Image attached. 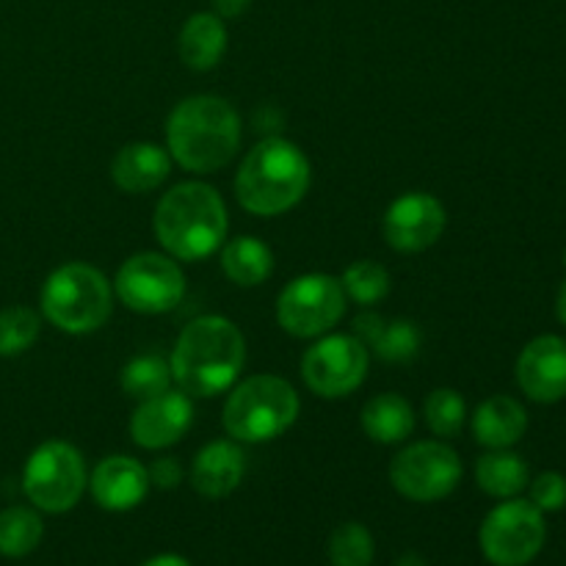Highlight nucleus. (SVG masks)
I'll list each match as a JSON object with an SVG mask.
<instances>
[{"label": "nucleus", "instance_id": "obj_1", "mask_svg": "<svg viewBox=\"0 0 566 566\" xmlns=\"http://www.w3.org/2000/svg\"><path fill=\"white\" fill-rule=\"evenodd\" d=\"M247 363V340L224 315L193 318L171 352V381L191 398H213L230 390Z\"/></svg>", "mask_w": 566, "mask_h": 566}, {"label": "nucleus", "instance_id": "obj_2", "mask_svg": "<svg viewBox=\"0 0 566 566\" xmlns=\"http://www.w3.org/2000/svg\"><path fill=\"white\" fill-rule=\"evenodd\" d=\"M241 147V116L216 94H193L166 119V149L171 160L193 175H213Z\"/></svg>", "mask_w": 566, "mask_h": 566}, {"label": "nucleus", "instance_id": "obj_3", "mask_svg": "<svg viewBox=\"0 0 566 566\" xmlns=\"http://www.w3.org/2000/svg\"><path fill=\"white\" fill-rule=\"evenodd\" d=\"M153 230L166 254L186 263H199L224 247L230 216L221 193L199 180L177 182L160 197Z\"/></svg>", "mask_w": 566, "mask_h": 566}, {"label": "nucleus", "instance_id": "obj_4", "mask_svg": "<svg viewBox=\"0 0 566 566\" xmlns=\"http://www.w3.org/2000/svg\"><path fill=\"white\" fill-rule=\"evenodd\" d=\"M310 160L304 149L282 136L254 144L235 175V197L252 216H282L310 191Z\"/></svg>", "mask_w": 566, "mask_h": 566}, {"label": "nucleus", "instance_id": "obj_5", "mask_svg": "<svg viewBox=\"0 0 566 566\" xmlns=\"http://www.w3.org/2000/svg\"><path fill=\"white\" fill-rule=\"evenodd\" d=\"M298 418V392L282 376L260 374L230 387L224 403V431L235 442L258 446L285 434Z\"/></svg>", "mask_w": 566, "mask_h": 566}, {"label": "nucleus", "instance_id": "obj_6", "mask_svg": "<svg viewBox=\"0 0 566 566\" xmlns=\"http://www.w3.org/2000/svg\"><path fill=\"white\" fill-rule=\"evenodd\" d=\"M42 315L66 335H92L114 310V287L88 263H64L44 280Z\"/></svg>", "mask_w": 566, "mask_h": 566}, {"label": "nucleus", "instance_id": "obj_7", "mask_svg": "<svg viewBox=\"0 0 566 566\" xmlns=\"http://www.w3.org/2000/svg\"><path fill=\"white\" fill-rule=\"evenodd\" d=\"M88 484L81 451L64 440H48L28 457L22 492L36 512L64 514L75 509Z\"/></svg>", "mask_w": 566, "mask_h": 566}, {"label": "nucleus", "instance_id": "obj_8", "mask_svg": "<svg viewBox=\"0 0 566 566\" xmlns=\"http://www.w3.org/2000/svg\"><path fill=\"white\" fill-rule=\"evenodd\" d=\"M346 291L329 274H302L282 287L276 321L293 337H324L346 315Z\"/></svg>", "mask_w": 566, "mask_h": 566}, {"label": "nucleus", "instance_id": "obj_9", "mask_svg": "<svg viewBox=\"0 0 566 566\" xmlns=\"http://www.w3.org/2000/svg\"><path fill=\"white\" fill-rule=\"evenodd\" d=\"M547 539L545 514L531 501L509 497L481 523V551L495 566H525L542 553Z\"/></svg>", "mask_w": 566, "mask_h": 566}, {"label": "nucleus", "instance_id": "obj_10", "mask_svg": "<svg viewBox=\"0 0 566 566\" xmlns=\"http://www.w3.org/2000/svg\"><path fill=\"white\" fill-rule=\"evenodd\" d=\"M114 293L133 313L164 315L186 296V274L171 254L138 252L116 271Z\"/></svg>", "mask_w": 566, "mask_h": 566}, {"label": "nucleus", "instance_id": "obj_11", "mask_svg": "<svg viewBox=\"0 0 566 566\" xmlns=\"http://www.w3.org/2000/svg\"><path fill=\"white\" fill-rule=\"evenodd\" d=\"M462 481V459L451 446L423 440L407 446L390 464V484L415 503H434L451 495Z\"/></svg>", "mask_w": 566, "mask_h": 566}, {"label": "nucleus", "instance_id": "obj_12", "mask_svg": "<svg viewBox=\"0 0 566 566\" xmlns=\"http://www.w3.org/2000/svg\"><path fill=\"white\" fill-rule=\"evenodd\" d=\"M368 376V348L354 335H324L304 352L302 379L318 398L352 396Z\"/></svg>", "mask_w": 566, "mask_h": 566}, {"label": "nucleus", "instance_id": "obj_13", "mask_svg": "<svg viewBox=\"0 0 566 566\" xmlns=\"http://www.w3.org/2000/svg\"><path fill=\"white\" fill-rule=\"evenodd\" d=\"M448 224L446 208L437 197L426 191L401 193L385 213V241L396 252H426L442 238Z\"/></svg>", "mask_w": 566, "mask_h": 566}, {"label": "nucleus", "instance_id": "obj_14", "mask_svg": "<svg viewBox=\"0 0 566 566\" xmlns=\"http://www.w3.org/2000/svg\"><path fill=\"white\" fill-rule=\"evenodd\" d=\"M193 423L191 396L182 390H166L160 396L138 401L130 418V437L138 448L164 451L180 442Z\"/></svg>", "mask_w": 566, "mask_h": 566}, {"label": "nucleus", "instance_id": "obj_15", "mask_svg": "<svg viewBox=\"0 0 566 566\" xmlns=\"http://www.w3.org/2000/svg\"><path fill=\"white\" fill-rule=\"evenodd\" d=\"M517 385L531 401L556 403L566 398V340L558 335L534 337L517 357Z\"/></svg>", "mask_w": 566, "mask_h": 566}, {"label": "nucleus", "instance_id": "obj_16", "mask_svg": "<svg viewBox=\"0 0 566 566\" xmlns=\"http://www.w3.org/2000/svg\"><path fill=\"white\" fill-rule=\"evenodd\" d=\"M92 495L105 512H130L147 497L149 473L138 459L133 457H108L94 468Z\"/></svg>", "mask_w": 566, "mask_h": 566}, {"label": "nucleus", "instance_id": "obj_17", "mask_svg": "<svg viewBox=\"0 0 566 566\" xmlns=\"http://www.w3.org/2000/svg\"><path fill=\"white\" fill-rule=\"evenodd\" d=\"M243 473H247V453L241 442L216 440L208 442L193 459L191 484L202 497L219 501L241 486Z\"/></svg>", "mask_w": 566, "mask_h": 566}, {"label": "nucleus", "instance_id": "obj_18", "mask_svg": "<svg viewBox=\"0 0 566 566\" xmlns=\"http://www.w3.org/2000/svg\"><path fill=\"white\" fill-rule=\"evenodd\" d=\"M171 175L169 149L153 142L127 144L111 164V177L125 193H149L164 186Z\"/></svg>", "mask_w": 566, "mask_h": 566}, {"label": "nucleus", "instance_id": "obj_19", "mask_svg": "<svg viewBox=\"0 0 566 566\" xmlns=\"http://www.w3.org/2000/svg\"><path fill=\"white\" fill-rule=\"evenodd\" d=\"M354 337L385 363H412L423 346L418 324L385 321L376 313H365L354 321Z\"/></svg>", "mask_w": 566, "mask_h": 566}, {"label": "nucleus", "instance_id": "obj_20", "mask_svg": "<svg viewBox=\"0 0 566 566\" xmlns=\"http://www.w3.org/2000/svg\"><path fill=\"white\" fill-rule=\"evenodd\" d=\"M528 431V412L512 396H492L473 412V437L479 446L497 451L512 448Z\"/></svg>", "mask_w": 566, "mask_h": 566}, {"label": "nucleus", "instance_id": "obj_21", "mask_svg": "<svg viewBox=\"0 0 566 566\" xmlns=\"http://www.w3.org/2000/svg\"><path fill=\"white\" fill-rule=\"evenodd\" d=\"M180 59L188 70L208 72L221 64L227 53L224 20L213 11H199L186 20L180 31Z\"/></svg>", "mask_w": 566, "mask_h": 566}, {"label": "nucleus", "instance_id": "obj_22", "mask_svg": "<svg viewBox=\"0 0 566 566\" xmlns=\"http://www.w3.org/2000/svg\"><path fill=\"white\" fill-rule=\"evenodd\" d=\"M363 431L379 446H398L415 431V409L398 392H381L363 407Z\"/></svg>", "mask_w": 566, "mask_h": 566}, {"label": "nucleus", "instance_id": "obj_23", "mask_svg": "<svg viewBox=\"0 0 566 566\" xmlns=\"http://www.w3.org/2000/svg\"><path fill=\"white\" fill-rule=\"evenodd\" d=\"M221 269L238 287H258L274 274V252L254 235H238L221 247Z\"/></svg>", "mask_w": 566, "mask_h": 566}, {"label": "nucleus", "instance_id": "obj_24", "mask_svg": "<svg viewBox=\"0 0 566 566\" xmlns=\"http://www.w3.org/2000/svg\"><path fill=\"white\" fill-rule=\"evenodd\" d=\"M475 481L490 497L509 501L531 484V473L523 457L512 453L509 448H497L475 462Z\"/></svg>", "mask_w": 566, "mask_h": 566}, {"label": "nucleus", "instance_id": "obj_25", "mask_svg": "<svg viewBox=\"0 0 566 566\" xmlns=\"http://www.w3.org/2000/svg\"><path fill=\"white\" fill-rule=\"evenodd\" d=\"M44 523L36 509L9 506L0 512V556L22 558L39 547Z\"/></svg>", "mask_w": 566, "mask_h": 566}, {"label": "nucleus", "instance_id": "obj_26", "mask_svg": "<svg viewBox=\"0 0 566 566\" xmlns=\"http://www.w3.org/2000/svg\"><path fill=\"white\" fill-rule=\"evenodd\" d=\"M122 390L136 401L160 396L171 387V365L160 354H142L122 368Z\"/></svg>", "mask_w": 566, "mask_h": 566}, {"label": "nucleus", "instance_id": "obj_27", "mask_svg": "<svg viewBox=\"0 0 566 566\" xmlns=\"http://www.w3.org/2000/svg\"><path fill=\"white\" fill-rule=\"evenodd\" d=\"M340 285L352 302H357L359 307H370V304H379L381 298H387L392 280L390 271L381 263H376V260H354L343 271Z\"/></svg>", "mask_w": 566, "mask_h": 566}, {"label": "nucleus", "instance_id": "obj_28", "mask_svg": "<svg viewBox=\"0 0 566 566\" xmlns=\"http://www.w3.org/2000/svg\"><path fill=\"white\" fill-rule=\"evenodd\" d=\"M42 332V318L31 307L0 310V357H20Z\"/></svg>", "mask_w": 566, "mask_h": 566}, {"label": "nucleus", "instance_id": "obj_29", "mask_svg": "<svg viewBox=\"0 0 566 566\" xmlns=\"http://www.w3.org/2000/svg\"><path fill=\"white\" fill-rule=\"evenodd\" d=\"M374 536L359 523L337 525L329 539L332 566H370L374 564Z\"/></svg>", "mask_w": 566, "mask_h": 566}, {"label": "nucleus", "instance_id": "obj_30", "mask_svg": "<svg viewBox=\"0 0 566 566\" xmlns=\"http://www.w3.org/2000/svg\"><path fill=\"white\" fill-rule=\"evenodd\" d=\"M464 420H468L464 398L451 387H440L426 398V423H429L431 434L451 440L462 431Z\"/></svg>", "mask_w": 566, "mask_h": 566}, {"label": "nucleus", "instance_id": "obj_31", "mask_svg": "<svg viewBox=\"0 0 566 566\" xmlns=\"http://www.w3.org/2000/svg\"><path fill=\"white\" fill-rule=\"evenodd\" d=\"M531 503L545 512H562L566 506V479L562 473H542L531 481Z\"/></svg>", "mask_w": 566, "mask_h": 566}, {"label": "nucleus", "instance_id": "obj_32", "mask_svg": "<svg viewBox=\"0 0 566 566\" xmlns=\"http://www.w3.org/2000/svg\"><path fill=\"white\" fill-rule=\"evenodd\" d=\"M149 484H155L158 490H177L182 481V464L171 457L155 459L147 468Z\"/></svg>", "mask_w": 566, "mask_h": 566}, {"label": "nucleus", "instance_id": "obj_33", "mask_svg": "<svg viewBox=\"0 0 566 566\" xmlns=\"http://www.w3.org/2000/svg\"><path fill=\"white\" fill-rule=\"evenodd\" d=\"M249 6L252 0H213V14H219L221 20H238L241 14H247Z\"/></svg>", "mask_w": 566, "mask_h": 566}, {"label": "nucleus", "instance_id": "obj_34", "mask_svg": "<svg viewBox=\"0 0 566 566\" xmlns=\"http://www.w3.org/2000/svg\"><path fill=\"white\" fill-rule=\"evenodd\" d=\"M142 566H191V564H188L182 556H175V553H164V556L149 558V562Z\"/></svg>", "mask_w": 566, "mask_h": 566}, {"label": "nucleus", "instance_id": "obj_35", "mask_svg": "<svg viewBox=\"0 0 566 566\" xmlns=\"http://www.w3.org/2000/svg\"><path fill=\"white\" fill-rule=\"evenodd\" d=\"M556 315H558V321H562V324L566 326V280H564V285L558 287V298H556Z\"/></svg>", "mask_w": 566, "mask_h": 566}, {"label": "nucleus", "instance_id": "obj_36", "mask_svg": "<svg viewBox=\"0 0 566 566\" xmlns=\"http://www.w3.org/2000/svg\"><path fill=\"white\" fill-rule=\"evenodd\" d=\"M398 566H426L423 562H420V556H403L401 564Z\"/></svg>", "mask_w": 566, "mask_h": 566}]
</instances>
